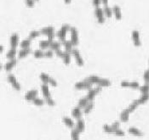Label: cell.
Masks as SVG:
<instances>
[{"label":"cell","mask_w":149,"mask_h":140,"mask_svg":"<svg viewBox=\"0 0 149 140\" xmlns=\"http://www.w3.org/2000/svg\"><path fill=\"white\" fill-rule=\"evenodd\" d=\"M71 29V26L68 25V24H64L62 25V26L61 27V29L57 32L56 33V36L58 37V38L62 42L64 40H66V36H67V32H69Z\"/></svg>","instance_id":"1"},{"label":"cell","mask_w":149,"mask_h":140,"mask_svg":"<svg viewBox=\"0 0 149 140\" xmlns=\"http://www.w3.org/2000/svg\"><path fill=\"white\" fill-rule=\"evenodd\" d=\"M7 80L11 84V86L13 87V88L16 89V91H20L21 89L20 84L19 83L18 81L16 80V77L13 74H9L8 76H7Z\"/></svg>","instance_id":"2"},{"label":"cell","mask_w":149,"mask_h":140,"mask_svg":"<svg viewBox=\"0 0 149 140\" xmlns=\"http://www.w3.org/2000/svg\"><path fill=\"white\" fill-rule=\"evenodd\" d=\"M71 54L73 55V57H74L75 59V61H76V63H77V65H78V66H84V60H83V58H82V55L80 54L78 49H73V50L71 51Z\"/></svg>","instance_id":"3"},{"label":"cell","mask_w":149,"mask_h":140,"mask_svg":"<svg viewBox=\"0 0 149 140\" xmlns=\"http://www.w3.org/2000/svg\"><path fill=\"white\" fill-rule=\"evenodd\" d=\"M101 91V87H95V88H91L89 89L88 93L86 95V98L89 99V101H93L95 98V96Z\"/></svg>","instance_id":"4"},{"label":"cell","mask_w":149,"mask_h":140,"mask_svg":"<svg viewBox=\"0 0 149 140\" xmlns=\"http://www.w3.org/2000/svg\"><path fill=\"white\" fill-rule=\"evenodd\" d=\"M95 16L97 19V21L100 24H102V23L105 22L106 18H105V15H104V12H103V9H101L100 7L95 8Z\"/></svg>","instance_id":"5"},{"label":"cell","mask_w":149,"mask_h":140,"mask_svg":"<svg viewBox=\"0 0 149 140\" xmlns=\"http://www.w3.org/2000/svg\"><path fill=\"white\" fill-rule=\"evenodd\" d=\"M71 43L73 46H77L78 44V32L76 27H71Z\"/></svg>","instance_id":"6"},{"label":"cell","mask_w":149,"mask_h":140,"mask_svg":"<svg viewBox=\"0 0 149 140\" xmlns=\"http://www.w3.org/2000/svg\"><path fill=\"white\" fill-rule=\"evenodd\" d=\"M131 37H132V41L134 43V45L135 47H139L142 45V42H141V38H140V33L137 30H134L132 32L131 34Z\"/></svg>","instance_id":"7"},{"label":"cell","mask_w":149,"mask_h":140,"mask_svg":"<svg viewBox=\"0 0 149 140\" xmlns=\"http://www.w3.org/2000/svg\"><path fill=\"white\" fill-rule=\"evenodd\" d=\"M74 88L76 89H78V90H81V89H90V88H92V85L84 80V81L76 83L74 85Z\"/></svg>","instance_id":"8"},{"label":"cell","mask_w":149,"mask_h":140,"mask_svg":"<svg viewBox=\"0 0 149 140\" xmlns=\"http://www.w3.org/2000/svg\"><path fill=\"white\" fill-rule=\"evenodd\" d=\"M37 89H32V90L28 91V92L25 94V99H26L27 101H33L35 98H37Z\"/></svg>","instance_id":"9"},{"label":"cell","mask_w":149,"mask_h":140,"mask_svg":"<svg viewBox=\"0 0 149 140\" xmlns=\"http://www.w3.org/2000/svg\"><path fill=\"white\" fill-rule=\"evenodd\" d=\"M19 39H20V37H19V35L17 33H13L11 35L10 40L11 49H16V47L18 46Z\"/></svg>","instance_id":"10"},{"label":"cell","mask_w":149,"mask_h":140,"mask_svg":"<svg viewBox=\"0 0 149 140\" xmlns=\"http://www.w3.org/2000/svg\"><path fill=\"white\" fill-rule=\"evenodd\" d=\"M17 64V60L15 58V59H12V60H10L5 65H4V70L6 71H10L12 70Z\"/></svg>","instance_id":"11"},{"label":"cell","mask_w":149,"mask_h":140,"mask_svg":"<svg viewBox=\"0 0 149 140\" xmlns=\"http://www.w3.org/2000/svg\"><path fill=\"white\" fill-rule=\"evenodd\" d=\"M74 128L77 130V131H78L79 133L84 132V129H85V123H84V121L82 118L78 119L77 122H76V124H75Z\"/></svg>","instance_id":"12"},{"label":"cell","mask_w":149,"mask_h":140,"mask_svg":"<svg viewBox=\"0 0 149 140\" xmlns=\"http://www.w3.org/2000/svg\"><path fill=\"white\" fill-rule=\"evenodd\" d=\"M72 116H73V117H74L76 119H80V118H82L83 111H82L81 108L78 107V106L74 107V108L73 109V110H72Z\"/></svg>","instance_id":"13"},{"label":"cell","mask_w":149,"mask_h":140,"mask_svg":"<svg viewBox=\"0 0 149 140\" xmlns=\"http://www.w3.org/2000/svg\"><path fill=\"white\" fill-rule=\"evenodd\" d=\"M130 112L127 109H125L121 113H120V116H119V118H120V121L123 122H127L129 121V118H130Z\"/></svg>","instance_id":"14"},{"label":"cell","mask_w":149,"mask_h":140,"mask_svg":"<svg viewBox=\"0 0 149 140\" xmlns=\"http://www.w3.org/2000/svg\"><path fill=\"white\" fill-rule=\"evenodd\" d=\"M128 133H131V135H134V136H136V137H142V136H143V133L140 129H138V128H136L135 126H131L128 129Z\"/></svg>","instance_id":"15"},{"label":"cell","mask_w":149,"mask_h":140,"mask_svg":"<svg viewBox=\"0 0 149 140\" xmlns=\"http://www.w3.org/2000/svg\"><path fill=\"white\" fill-rule=\"evenodd\" d=\"M112 14L114 15L115 18L117 20H121L122 19V12H121V9L119 6L118 5H114L112 8Z\"/></svg>","instance_id":"16"},{"label":"cell","mask_w":149,"mask_h":140,"mask_svg":"<svg viewBox=\"0 0 149 140\" xmlns=\"http://www.w3.org/2000/svg\"><path fill=\"white\" fill-rule=\"evenodd\" d=\"M100 79H101V78H100L99 76H95V75H91V76L86 77V78L84 79V81H86L87 83H90L91 85H93V84H98Z\"/></svg>","instance_id":"17"},{"label":"cell","mask_w":149,"mask_h":140,"mask_svg":"<svg viewBox=\"0 0 149 140\" xmlns=\"http://www.w3.org/2000/svg\"><path fill=\"white\" fill-rule=\"evenodd\" d=\"M41 91H42L43 96H44L45 99H46V98H49V97H51L50 92V88H49L48 84L43 83L42 86H41Z\"/></svg>","instance_id":"18"},{"label":"cell","mask_w":149,"mask_h":140,"mask_svg":"<svg viewBox=\"0 0 149 140\" xmlns=\"http://www.w3.org/2000/svg\"><path fill=\"white\" fill-rule=\"evenodd\" d=\"M62 122H64V124H65L67 126H68V127H70V128H72V129L74 128L75 123L72 118H70V117H68V116H64V117L62 118Z\"/></svg>","instance_id":"19"},{"label":"cell","mask_w":149,"mask_h":140,"mask_svg":"<svg viewBox=\"0 0 149 140\" xmlns=\"http://www.w3.org/2000/svg\"><path fill=\"white\" fill-rule=\"evenodd\" d=\"M61 43L64 46V49H65V51L66 52L71 53V51L73 50V45L71 43V41H69V40H64V41L61 42Z\"/></svg>","instance_id":"20"},{"label":"cell","mask_w":149,"mask_h":140,"mask_svg":"<svg viewBox=\"0 0 149 140\" xmlns=\"http://www.w3.org/2000/svg\"><path fill=\"white\" fill-rule=\"evenodd\" d=\"M31 53H32V49L30 48H28V49H21L18 53V58L19 59H23V58L27 57Z\"/></svg>","instance_id":"21"},{"label":"cell","mask_w":149,"mask_h":140,"mask_svg":"<svg viewBox=\"0 0 149 140\" xmlns=\"http://www.w3.org/2000/svg\"><path fill=\"white\" fill-rule=\"evenodd\" d=\"M40 33L46 36L50 35V34H52V33H55V28H54L53 26L44 27V28L40 31Z\"/></svg>","instance_id":"22"},{"label":"cell","mask_w":149,"mask_h":140,"mask_svg":"<svg viewBox=\"0 0 149 140\" xmlns=\"http://www.w3.org/2000/svg\"><path fill=\"white\" fill-rule=\"evenodd\" d=\"M148 100H149V93H142V95L140 96V98L137 99L139 105H143V104L147 103Z\"/></svg>","instance_id":"23"},{"label":"cell","mask_w":149,"mask_h":140,"mask_svg":"<svg viewBox=\"0 0 149 140\" xmlns=\"http://www.w3.org/2000/svg\"><path fill=\"white\" fill-rule=\"evenodd\" d=\"M111 84H112V83L110 80L106 79V78H101L97 85L101 88H103V87H109V86H111Z\"/></svg>","instance_id":"24"},{"label":"cell","mask_w":149,"mask_h":140,"mask_svg":"<svg viewBox=\"0 0 149 140\" xmlns=\"http://www.w3.org/2000/svg\"><path fill=\"white\" fill-rule=\"evenodd\" d=\"M61 59L66 65H69L71 63V53L65 51L63 53V55L61 56Z\"/></svg>","instance_id":"25"},{"label":"cell","mask_w":149,"mask_h":140,"mask_svg":"<svg viewBox=\"0 0 149 140\" xmlns=\"http://www.w3.org/2000/svg\"><path fill=\"white\" fill-rule=\"evenodd\" d=\"M51 43H52V42L50 41V40H48V39H47V40H42V41L39 43V47H40V49H41L42 50L50 48Z\"/></svg>","instance_id":"26"},{"label":"cell","mask_w":149,"mask_h":140,"mask_svg":"<svg viewBox=\"0 0 149 140\" xmlns=\"http://www.w3.org/2000/svg\"><path fill=\"white\" fill-rule=\"evenodd\" d=\"M39 78H40V80L42 81V83H43L49 84V82H50V76L48 74H46V73H44V72H43V73H41V74H40Z\"/></svg>","instance_id":"27"},{"label":"cell","mask_w":149,"mask_h":140,"mask_svg":"<svg viewBox=\"0 0 149 140\" xmlns=\"http://www.w3.org/2000/svg\"><path fill=\"white\" fill-rule=\"evenodd\" d=\"M94 106H95V104H94L93 101H90L87 105H86V106L84 108V114H89L92 110H93Z\"/></svg>","instance_id":"28"},{"label":"cell","mask_w":149,"mask_h":140,"mask_svg":"<svg viewBox=\"0 0 149 140\" xmlns=\"http://www.w3.org/2000/svg\"><path fill=\"white\" fill-rule=\"evenodd\" d=\"M16 49H10L7 53H6V57L7 59L9 60H12V59H15L16 58Z\"/></svg>","instance_id":"29"},{"label":"cell","mask_w":149,"mask_h":140,"mask_svg":"<svg viewBox=\"0 0 149 140\" xmlns=\"http://www.w3.org/2000/svg\"><path fill=\"white\" fill-rule=\"evenodd\" d=\"M89 102H90V101H89V99L86 98V96H85V97H83V98H81V99L78 100V106L80 107V108H84Z\"/></svg>","instance_id":"30"},{"label":"cell","mask_w":149,"mask_h":140,"mask_svg":"<svg viewBox=\"0 0 149 140\" xmlns=\"http://www.w3.org/2000/svg\"><path fill=\"white\" fill-rule=\"evenodd\" d=\"M103 12H104V15L106 16V17L111 18L112 16V8H110L109 6L106 5L103 9Z\"/></svg>","instance_id":"31"},{"label":"cell","mask_w":149,"mask_h":140,"mask_svg":"<svg viewBox=\"0 0 149 140\" xmlns=\"http://www.w3.org/2000/svg\"><path fill=\"white\" fill-rule=\"evenodd\" d=\"M30 45H31V40L29 38L24 39L23 41H21V43L20 44L21 49H28V48H30Z\"/></svg>","instance_id":"32"},{"label":"cell","mask_w":149,"mask_h":140,"mask_svg":"<svg viewBox=\"0 0 149 140\" xmlns=\"http://www.w3.org/2000/svg\"><path fill=\"white\" fill-rule=\"evenodd\" d=\"M139 106V104H138V101H137V99H135V100H134L132 103H131V105L128 106V108H126L128 110H129V112L131 113V112H133L137 107Z\"/></svg>","instance_id":"33"},{"label":"cell","mask_w":149,"mask_h":140,"mask_svg":"<svg viewBox=\"0 0 149 140\" xmlns=\"http://www.w3.org/2000/svg\"><path fill=\"white\" fill-rule=\"evenodd\" d=\"M61 43H59V42H52L51 43H50V50H52V51H56V50H58V49H61Z\"/></svg>","instance_id":"34"},{"label":"cell","mask_w":149,"mask_h":140,"mask_svg":"<svg viewBox=\"0 0 149 140\" xmlns=\"http://www.w3.org/2000/svg\"><path fill=\"white\" fill-rule=\"evenodd\" d=\"M79 132L77 131L75 128H73L71 131V139L72 140H79Z\"/></svg>","instance_id":"35"},{"label":"cell","mask_w":149,"mask_h":140,"mask_svg":"<svg viewBox=\"0 0 149 140\" xmlns=\"http://www.w3.org/2000/svg\"><path fill=\"white\" fill-rule=\"evenodd\" d=\"M33 56L37 59H41L44 57V52L42 49H37L33 52Z\"/></svg>","instance_id":"36"},{"label":"cell","mask_w":149,"mask_h":140,"mask_svg":"<svg viewBox=\"0 0 149 140\" xmlns=\"http://www.w3.org/2000/svg\"><path fill=\"white\" fill-rule=\"evenodd\" d=\"M139 90H140V92L142 93H149V83H145L144 85L140 86Z\"/></svg>","instance_id":"37"},{"label":"cell","mask_w":149,"mask_h":140,"mask_svg":"<svg viewBox=\"0 0 149 140\" xmlns=\"http://www.w3.org/2000/svg\"><path fill=\"white\" fill-rule=\"evenodd\" d=\"M103 130H104V132H106L107 133H113V132H114V130H113V128L112 127V126H111V125H107V124L103 125Z\"/></svg>","instance_id":"38"},{"label":"cell","mask_w":149,"mask_h":140,"mask_svg":"<svg viewBox=\"0 0 149 140\" xmlns=\"http://www.w3.org/2000/svg\"><path fill=\"white\" fill-rule=\"evenodd\" d=\"M40 34H41V33H40V31H32V32H30V34H29L28 38H29L30 40L34 39V38H36L37 37H39Z\"/></svg>","instance_id":"39"},{"label":"cell","mask_w":149,"mask_h":140,"mask_svg":"<svg viewBox=\"0 0 149 140\" xmlns=\"http://www.w3.org/2000/svg\"><path fill=\"white\" fill-rule=\"evenodd\" d=\"M33 103L35 105H37V106H42V105H44V100L37 97V98H35V99L33 100Z\"/></svg>","instance_id":"40"},{"label":"cell","mask_w":149,"mask_h":140,"mask_svg":"<svg viewBox=\"0 0 149 140\" xmlns=\"http://www.w3.org/2000/svg\"><path fill=\"white\" fill-rule=\"evenodd\" d=\"M113 133H114L115 135H117V136H119V137H124V136L125 135V131H124V130H122L120 127H119V128L115 129V130H114V132H113Z\"/></svg>","instance_id":"41"},{"label":"cell","mask_w":149,"mask_h":140,"mask_svg":"<svg viewBox=\"0 0 149 140\" xmlns=\"http://www.w3.org/2000/svg\"><path fill=\"white\" fill-rule=\"evenodd\" d=\"M45 102H46V104H47V105H49L50 106H54V105H56L55 100H54L51 97L46 98V99H45Z\"/></svg>","instance_id":"42"},{"label":"cell","mask_w":149,"mask_h":140,"mask_svg":"<svg viewBox=\"0 0 149 140\" xmlns=\"http://www.w3.org/2000/svg\"><path fill=\"white\" fill-rule=\"evenodd\" d=\"M130 88L133 89H139L140 84L138 82H130Z\"/></svg>","instance_id":"43"},{"label":"cell","mask_w":149,"mask_h":140,"mask_svg":"<svg viewBox=\"0 0 149 140\" xmlns=\"http://www.w3.org/2000/svg\"><path fill=\"white\" fill-rule=\"evenodd\" d=\"M143 79H144L145 83H149V69L145 70L143 74Z\"/></svg>","instance_id":"44"},{"label":"cell","mask_w":149,"mask_h":140,"mask_svg":"<svg viewBox=\"0 0 149 140\" xmlns=\"http://www.w3.org/2000/svg\"><path fill=\"white\" fill-rule=\"evenodd\" d=\"M25 2H26V5L29 8H33L35 4L34 0H25Z\"/></svg>","instance_id":"45"},{"label":"cell","mask_w":149,"mask_h":140,"mask_svg":"<svg viewBox=\"0 0 149 140\" xmlns=\"http://www.w3.org/2000/svg\"><path fill=\"white\" fill-rule=\"evenodd\" d=\"M53 55H54V51H52V50H50V49L44 52V57L51 58V57H53Z\"/></svg>","instance_id":"46"},{"label":"cell","mask_w":149,"mask_h":140,"mask_svg":"<svg viewBox=\"0 0 149 140\" xmlns=\"http://www.w3.org/2000/svg\"><path fill=\"white\" fill-rule=\"evenodd\" d=\"M121 87L122 88H130V82H127V81H122L121 83H120Z\"/></svg>","instance_id":"47"},{"label":"cell","mask_w":149,"mask_h":140,"mask_svg":"<svg viewBox=\"0 0 149 140\" xmlns=\"http://www.w3.org/2000/svg\"><path fill=\"white\" fill-rule=\"evenodd\" d=\"M49 84H50V85H51L52 87H56V86H57V82H56L54 78L50 77V82H49Z\"/></svg>","instance_id":"48"},{"label":"cell","mask_w":149,"mask_h":140,"mask_svg":"<svg viewBox=\"0 0 149 140\" xmlns=\"http://www.w3.org/2000/svg\"><path fill=\"white\" fill-rule=\"evenodd\" d=\"M111 126H112V127L113 128V130H115V129H117V128H119L120 123H119V122H114Z\"/></svg>","instance_id":"49"},{"label":"cell","mask_w":149,"mask_h":140,"mask_svg":"<svg viewBox=\"0 0 149 140\" xmlns=\"http://www.w3.org/2000/svg\"><path fill=\"white\" fill-rule=\"evenodd\" d=\"M92 3H93V5L95 8H98V7H100L101 1V0H92Z\"/></svg>","instance_id":"50"},{"label":"cell","mask_w":149,"mask_h":140,"mask_svg":"<svg viewBox=\"0 0 149 140\" xmlns=\"http://www.w3.org/2000/svg\"><path fill=\"white\" fill-rule=\"evenodd\" d=\"M55 53H56V54L57 55V56H59V57H61V56L63 55V51L60 49H58V50H56V51H55Z\"/></svg>","instance_id":"51"},{"label":"cell","mask_w":149,"mask_h":140,"mask_svg":"<svg viewBox=\"0 0 149 140\" xmlns=\"http://www.w3.org/2000/svg\"><path fill=\"white\" fill-rule=\"evenodd\" d=\"M55 36L56 34L55 33H52V34H50V35H48V40H50V41H51V42H53V40H54V38H55Z\"/></svg>","instance_id":"52"},{"label":"cell","mask_w":149,"mask_h":140,"mask_svg":"<svg viewBox=\"0 0 149 140\" xmlns=\"http://www.w3.org/2000/svg\"><path fill=\"white\" fill-rule=\"evenodd\" d=\"M101 3L106 6V5H107V3H108V0H101Z\"/></svg>","instance_id":"53"},{"label":"cell","mask_w":149,"mask_h":140,"mask_svg":"<svg viewBox=\"0 0 149 140\" xmlns=\"http://www.w3.org/2000/svg\"><path fill=\"white\" fill-rule=\"evenodd\" d=\"M71 2H72V0H64V3H67V4L70 3Z\"/></svg>","instance_id":"54"},{"label":"cell","mask_w":149,"mask_h":140,"mask_svg":"<svg viewBox=\"0 0 149 140\" xmlns=\"http://www.w3.org/2000/svg\"><path fill=\"white\" fill-rule=\"evenodd\" d=\"M3 49H3V47L2 45H0V53L3 51Z\"/></svg>","instance_id":"55"},{"label":"cell","mask_w":149,"mask_h":140,"mask_svg":"<svg viewBox=\"0 0 149 140\" xmlns=\"http://www.w3.org/2000/svg\"><path fill=\"white\" fill-rule=\"evenodd\" d=\"M1 69H2V65L0 64V70H1Z\"/></svg>","instance_id":"56"},{"label":"cell","mask_w":149,"mask_h":140,"mask_svg":"<svg viewBox=\"0 0 149 140\" xmlns=\"http://www.w3.org/2000/svg\"><path fill=\"white\" fill-rule=\"evenodd\" d=\"M34 1H39V0H34Z\"/></svg>","instance_id":"57"}]
</instances>
